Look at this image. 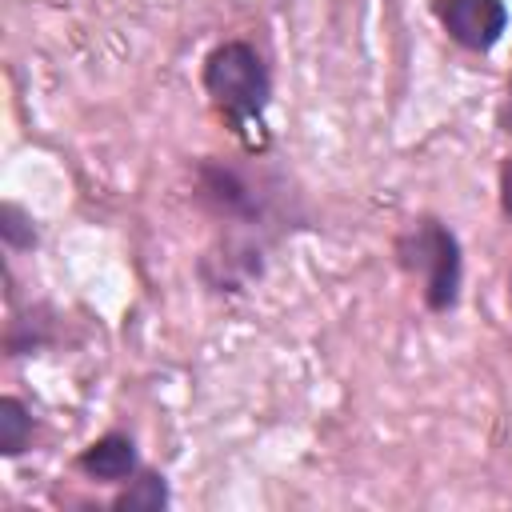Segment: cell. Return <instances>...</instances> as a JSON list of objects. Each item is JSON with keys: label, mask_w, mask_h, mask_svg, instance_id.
Masks as SVG:
<instances>
[{"label": "cell", "mask_w": 512, "mask_h": 512, "mask_svg": "<svg viewBox=\"0 0 512 512\" xmlns=\"http://www.w3.org/2000/svg\"><path fill=\"white\" fill-rule=\"evenodd\" d=\"M200 80H204V92H208L212 108L228 124V132L248 152H264L268 148L264 112L272 104V76H268L264 56L248 40H220L204 56Z\"/></svg>", "instance_id": "cell-1"}, {"label": "cell", "mask_w": 512, "mask_h": 512, "mask_svg": "<svg viewBox=\"0 0 512 512\" xmlns=\"http://www.w3.org/2000/svg\"><path fill=\"white\" fill-rule=\"evenodd\" d=\"M396 264L412 276H420L424 304L432 312H452L460 300V280H464V260H460V240L448 224L436 216L412 220L396 236Z\"/></svg>", "instance_id": "cell-2"}, {"label": "cell", "mask_w": 512, "mask_h": 512, "mask_svg": "<svg viewBox=\"0 0 512 512\" xmlns=\"http://www.w3.org/2000/svg\"><path fill=\"white\" fill-rule=\"evenodd\" d=\"M432 16L468 52H492L508 32V4L504 0H432Z\"/></svg>", "instance_id": "cell-3"}, {"label": "cell", "mask_w": 512, "mask_h": 512, "mask_svg": "<svg viewBox=\"0 0 512 512\" xmlns=\"http://www.w3.org/2000/svg\"><path fill=\"white\" fill-rule=\"evenodd\" d=\"M196 196L224 220L232 224H256L260 220V196L256 188L228 164L220 160H200L196 164Z\"/></svg>", "instance_id": "cell-4"}, {"label": "cell", "mask_w": 512, "mask_h": 512, "mask_svg": "<svg viewBox=\"0 0 512 512\" xmlns=\"http://www.w3.org/2000/svg\"><path fill=\"white\" fill-rule=\"evenodd\" d=\"M76 468L96 480V484H128L136 472H140V452H136V440L124 436V432H104L100 440H92L80 456H76Z\"/></svg>", "instance_id": "cell-5"}, {"label": "cell", "mask_w": 512, "mask_h": 512, "mask_svg": "<svg viewBox=\"0 0 512 512\" xmlns=\"http://www.w3.org/2000/svg\"><path fill=\"white\" fill-rule=\"evenodd\" d=\"M116 512H160L168 508V480L160 472H136L128 488L112 500Z\"/></svg>", "instance_id": "cell-6"}, {"label": "cell", "mask_w": 512, "mask_h": 512, "mask_svg": "<svg viewBox=\"0 0 512 512\" xmlns=\"http://www.w3.org/2000/svg\"><path fill=\"white\" fill-rule=\"evenodd\" d=\"M32 444V412L16 396H0V452L16 460Z\"/></svg>", "instance_id": "cell-7"}, {"label": "cell", "mask_w": 512, "mask_h": 512, "mask_svg": "<svg viewBox=\"0 0 512 512\" xmlns=\"http://www.w3.org/2000/svg\"><path fill=\"white\" fill-rule=\"evenodd\" d=\"M0 240L12 248V252H28L36 248V224L32 216L20 208V204H0Z\"/></svg>", "instance_id": "cell-8"}, {"label": "cell", "mask_w": 512, "mask_h": 512, "mask_svg": "<svg viewBox=\"0 0 512 512\" xmlns=\"http://www.w3.org/2000/svg\"><path fill=\"white\" fill-rule=\"evenodd\" d=\"M500 212L512 220V156H504L500 164Z\"/></svg>", "instance_id": "cell-9"}, {"label": "cell", "mask_w": 512, "mask_h": 512, "mask_svg": "<svg viewBox=\"0 0 512 512\" xmlns=\"http://www.w3.org/2000/svg\"><path fill=\"white\" fill-rule=\"evenodd\" d=\"M508 308H512V280H508Z\"/></svg>", "instance_id": "cell-10"}, {"label": "cell", "mask_w": 512, "mask_h": 512, "mask_svg": "<svg viewBox=\"0 0 512 512\" xmlns=\"http://www.w3.org/2000/svg\"><path fill=\"white\" fill-rule=\"evenodd\" d=\"M508 100H512V80H508Z\"/></svg>", "instance_id": "cell-11"}]
</instances>
